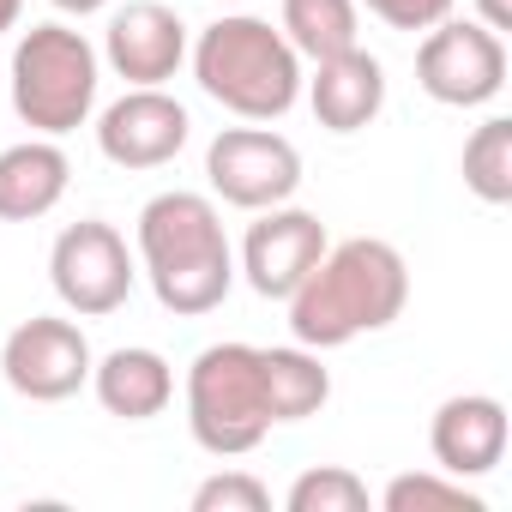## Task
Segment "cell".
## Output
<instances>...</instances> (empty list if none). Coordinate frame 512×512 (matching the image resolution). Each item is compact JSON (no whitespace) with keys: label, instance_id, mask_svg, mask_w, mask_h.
I'll return each instance as SVG.
<instances>
[{"label":"cell","instance_id":"1","mask_svg":"<svg viewBox=\"0 0 512 512\" xmlns=\"http://www.w3.org/2000/svg\"><path fill=\"white\" fill-rule=\"evenodd\" d=\"M410 302V266L380 235H350L320 253V266L290 290V332L308 350H344L362 332H386Z\"/></svg>","mask_w":512,"mask_h":512},{"label":"cell","instance_id":"2","mask_svg":"<svg viewBox=\"0 0 512 512\" xmlns=\"http://www.w3.org/2000/svg\"><path fill=\"white\" fill-rule=\"evenodd\" d=\"M133 247H139V272H145L151 296L175 320H199V314L223 308V296L235 290V247L223 235V211L211 193L169 187V193L145 199Z\"/></svg>","mask_w":512,"mask_h":512},{"label":"cell","instance_id":"3","mask_svg":"<svg viewBox=\"0 0 512 512\" xmlns=\"http://www.w3.org/2000/svg\"><path fill=\"white\" fill-rule=\"evenodd\" d=\"M199 91L241 121H284L302 103V55L260 13H223L187 43Z\"/></svg>","mask_w":512,"mask_h":512},{"label":"cell","instance_id":"4","mask_svg":"<svg viewBox=\"0 0 512 512\" xmlns=\"http://www.w3.org/2000/svg\"><path fill=\"white\" fill-rule=\"evenodd\" d=\"M13 115L43 133V139H67L73 127L91 121L97 109V85H103V55L85 31L49 19V25H31L19 43H13Z\"/></svg>","mask_w":512,"mask_h":512},{"label":"cell","instance_id":"5","mask_svg":"<svg viewBox=\"0 0 512 512\" xmlns=\"http://www.w3.org/2000/svg\"><path fill=\"white\" fill-rule=\"evenodd\" d=\"M187 434L211 458H247L278 422L266 398L260 344H205L187 368Z\"/></svg>","mask_w":512,"mask_h":512},{"label":"cell","instance_id":"6","mask_svg":"<svg viewBox=\"0 0 512 512\" xmlns=\"http://www.w3.org/2000/svg\"><path fill=\"white\" fill-rule=\"evenodd\" d=\"M49 284H55V296H61L67 314L103 320V314H115V308L133 296L139 260H133V247H127V235H121L115 223L79 217V223H67V229L55 235V247H49Z\"/></svg>","mask_w":512,"mask_h":512},{"label":"cell","instance_id":"7","mask_svg":"<svg viewBox=\"0 0 512 512\" xmlns=\"http://www.w3.org/2000/svg\"><path fill=\"white\" fill-rule=\"evenodd\" d=\"M205 181H211V199H223L235 211H272V205L296 199L302 151L284 133H272L266 121L260 127H223L205 145Z\"/></svg>","mask_w":512,"mask_h":512},{"label":"cell","instance_id":"8","mask_svg":"<svg viewBox=\"0 0 512 512\" xmlns=\"http://www.w3.org/2000/svg\"><path fill=\"white\" fill-rule=\"evenodd\" d=\"M416 85L446 109H482L506 91V37L482 19H440L422 31Z\"/></svg>","mask_w":512,"mask_h":512},{"label":"cell","instance_id":"9","mask_svg":"<svg viewBox=\"0 0 512 512\" xmlns=\"http://www.w3.org/2000/svg\"><path fill=\"white\" fill-rule=\"evenodd\" d=\"M91 338L79 320H61V314H37L25 326L7 332V344H0V374H7V386L31 404H67L73 392L91 386Z\"/></svg>","mask_w":512,"mask_h":512},{"label":"cell","instance_id":"10","mask_svg":"<svg viewBox=\"0 0 512 512\" xmlns=\"http://www.w3.org/2000/svg\"><path fill=\"white\" fill-rule=\"evenodd\" d=\"M326 247H332V235L314 211L272 205V211H260V223H247L241 253H235V278H247V290L266 302H290V290L320 266Z\"/></svg>","mask_w":512,"mask_h":512},{"label":"cell","instance_id":"11","mask_svg":"<svg viewBox=\"0 0 512 512\" xmlns=\"http://www.w3.org/2000/svg\"><path fill=\"white\" fill-rule=\"evenodd\" d=\"M187 139H193V115L163 85H127L97 115V151L115 169H163L187 151Z\"/></svg>","mask_w":512,"mask_h":512},{"label":"cell","instance_id":"12","mask_svg":"<svg viewBox=\"0 0 512 512\" xmlns=\"http://www.w3.org/2000/svg\"><path fill=\"white\" fill-rule=\"evenodd\" d=\"M103 67L127 85H169L187 67V25L163 0H127L109 13L103 31Z\"/></svg>","mask_w":512,"mask_h":512},{"label":"cell","instance_id":"13","mask_svg":"<svg viewBox=\"0 0 512 512\" xmlns=\"http://www.w3.org/2000/svg\"><path fill=\"white\" fill-rule=\"evenodd\" d=\"M506 440H512L506 404L488 398V392H458V398H446V404L434 410V422H428L434 470H446V476H458V482H476V476L500 470Z\"/></svg>","mask_w":512,"mask_h":512},{"label":"cell","instance_id":"14","mask_svg":"<svg viewBox=\"0 0 512 512\" xmlns=\"http://www.w3.org/2000/svg\"><path fill=\"white\" fill-rule=\"evenodd\" d=\"M302 97L326 133H362L386 109V67L356 43L344 55L314 61V79H302Z\"/></svg>","mask_w":512,"mask_h":512},{"label":"cell","instance_id":"15","mask_svg":"<svg viewBox=\"0 0 512 512\" xmlns=\"http://www.w3.org/2000/svg\"><path fill=\"white\" fill-rule=\"evenodd\" d=\"M91 392H97V404L109 416L151 422V416H163L175 404V368L151 344H121V350H109V356L91 362Z\"/></svg>","mask_w":512,"mask_h":512},{"label":"cell","instance_id":"16","mask_svg":"<svg viewBox=\"0 0 512 512\" xmlns=\"http://www.w3.org/2000/svg\"><path fill=\"white\" fill-rule=\"evenodd\" d=\"M67 181H73V163L61 151V139H19L0 151V223H37L49 217L61 199H67Z\"/></svg>","mask_w":512,"mask_h":512},{"label":"cell","instance_id":"17","mask_svg":"<svg viewBox=\"0 0 512 512\" xmlns=\"http://www.w3.org/2000/svg\"><path fill=\"white\" fill-rule=\"evenodd\" d=\"M260 368H266L272 422H308V416L326 410L332 374H326L320 350H308V344H272V350H260Z\"/></svg>","mask_w":512,"mask_h":512},{"label":"cell","instance_id":"18","mask_svg":"<svg viewBox=\"0 0 512 512\" xmlns=\"http://www.w3.org/2000/svg\"><path fill=\"white\" fill-rule=\"evenodd\" d=\"M278 31L302 61H326L362 43V7L356 0H284Z\"/></svg>","mask_w":512,"mask_h":512},{"label":"cell","instance_id":"19","mask_svg":"<svg viewBox=\"0 0 512 512\" xmlns=\"http://www.w3.org/2000/svg\"><path fill=\"white\" fill-rule=\"evenodd\" d=\"M464 187L482 199V205H506L512 199V121L506 115H488L470 139H464Z\"/></svg>","mask_w":512,"mask_h":512},{"label":"cell","instance_id":"20","mask_svg":"<svg viewBox=\"0 0 512 512\" xmlns=\"http://www.w3.org/2000/svg\"><path fill=\"white\" fill-rule=\"evenodd\" d=\"M380 506L386 512H482V494L464 488L446 470H404V476L386 482Z\"/></svg>","mask_w":512,"mask_h":512},{"label":"cell","instance_id":"21","mask_svg":"<svg viewBox=\"0 0 512 512\" xmlns=\"http://www.w3.org/2000/svg\"><path fill=\"white\" fill-rule=\"evenodd\" d=\"M290 512H368V482L344 464H314L284 494Z\"/></svg>","mask_w":512,"mask_h":512},{"label":"cell","instance_id":"22","mask_svg":"<svg viewBox=\"0 0 512 512\" xmlns=\"http://www.w3.org/2000/svg\"><path fill=\"white\" fill-rule=\"evenodd\" d=\"M272 506V488L247 470H217L193 488V512H266Z\"/></svg>","mask_w":512,"mask_h":512},{"label":"cell","instance_id":"23","mask_svg":"<svg viewBox=\"0 0 512 512\" xmlns=\"http://www.w3.org/2000/svg\"><path fill=\"white\" fill-rule=\"evenodd\" d=\"M356 7H368V13H374L380 25H392V31H428V25L452 19L458 0H356Z\"/></svg>","mask_w":512,"mask_h":512},{"label":"cell","instance_id":"24","mask_svg":"<svg viewBox=\"0 0 512 512\" xmlns=\"http://www.w3.org/2000/svg\"><path fill=\"white\" fill-rule=\"evenodd\" d=\"M476 19L506 37V31H512V0H476Z\"/></svg>","mask_w":512,"mask_h":512},{"label":"cell","instance_id":"25","mask_svg":"<svg viewBox=\"0 0 512 512\" xmlns=\"http://www.w3.org/2000/svg\"><path fill=\"white\" fill-rule=\"evenodd\" d=\"M103 7H115V0H55V13H67V19H91Z\"/></svg>","mask_w":512,"mask_h":512},{"label":"cell","instance_id":"26","mask_svg":"<svg viewBox=\"0 0 512 512\" xmlns=\"http://www.w3.org/2000/svg\"><path fill=\"white\" fill-rule=\"evenodd\" d=\"M19 13H25V0H0V37L19 31Z\"/></svg>","mask_w":512,"mask_h":512}]
</instances>
